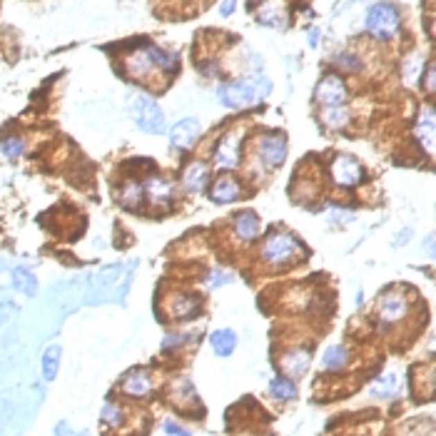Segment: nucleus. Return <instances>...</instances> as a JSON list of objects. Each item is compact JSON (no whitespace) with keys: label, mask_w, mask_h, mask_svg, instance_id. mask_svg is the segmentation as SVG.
<instances>
[{"label":"nucleus","mask_w":436,"mask_h":436,"mask_svg":"<svg viewBox=\"0 0 436 436\" xmlns=\"http://www.w3.org/2000/svg\"><path fill=\"white\" fill-rule=\"evenodd\" d=\"M272 93V82L264 75H255L252 80H235L224 82L217 87V100L230 110H247V107L257 105L262 98H267Z\"/></svg>","instance_id":"nucleus-1"},{"label":"nucleus","mask_w":436,"mask_h":436,"mask_svg":"<svg viewBox=\"0 0 436 436\" xmlns=\"http://www.w3.org/2000/svg\"><path fill=\"white\" fill-rule=\"evenodd\" d=\"M302 255H305V247L299 244L297 237L284 230L269 232L260 249V260L264 262L267 267H274V269L289 267V264L302 260Z\"/></svg>","instance_id":"nucleus-2"},{"label":"nucleus","mask_w":436,"mask_h":436,"mask_svg":"<svg viewBox=\"0 0 436 436\" xmlns=\"http://www.w3.org/2000/svg\"><path fill=\"white\" fill-rule=\"evenodd\" d=\"M364 28L372 33L379 43H389L401 30V15L392 3H374L369 8L367 18H364Z\"/></svg>","instance_id":"nucleus-3"},{"label":"nucleus","mask_w":436,"mask_h":436,"mask_svg":"<svg viewBox=\"0 0 436 436\" xmlns=\"http://www.w3.org/2000/svg\"><path fill=\"white\" fill-rule=\"evenodd\" d=\"M287 157V137L282 132H269V135H262L257 140L255 147V172L264 174L277 170L284 162Z\"/></svg>","instance_id":"nucleus-4"},{"label":"nucleus","mask_w":436,"mask_h":436,"mask_svg":"<svg viewBox=\"0 0 436 436\" xmlns=\"http://www.w3.org/2000/svg\"><path fill=\"white\" fill-rule=\"evenodd\" d=\"M130 115L137 127L143 132H147V135H160V132H165V127H167L162 107L157 105L155 100L143 93L130 98Z\"/></svg>","instance_id":"nucleus-5"},{"label":"nucleus","mask_w":436,"mask_h":436,"mask_svg":"<svg viewBox=\"0 0 436 436\" xmlns=\"http://www.w3.org/2000/svg\"><path fill=\"white\" fill-rule=\"evenodd\" d=\"M409 314V299L401 292H389L379 299L376 305V319H379V329L386 331L394 324L404 322Z\"/></svg>","instance_id":"nucleus-6"},{"label":"nucleus","mask_w":436,"mask_h":436,"mask_svg":"<svg viewBox=\"0 0 436 436\" xmlns=\"http://www.w3.org/2000/svg\"><path fill=\"white\" fill-rule=\"evenodd\" d=\"M329 174L334 185H339L342 190H352L364 180V170H361L359 160L352 155H336L329 165Z\"/></svg>","instance_id":"nucleus-7"},{"label":"nucleus","mask_w":436,"mask_h":436,"mask_svg":"<svg viewBox=\"0 0 436 436\" xmlns=\"http://www.w3.org/2000/svg\"><path fill=\"white\" fill-rule=\"evenodd\" d=\"M314 100L324 107L344 105V100H347V85H344V80L339 75H324L322 80H319L317 90H314Z\"/></svg>","instance_id":"nucleus-8"},{"label":"nucleus","mask_w":436,"mask_h":436,"mask_svg":"<svg viewBox=\"0 0 436 436\" xmlns=\"http://www.w3.org/2000/svg\"><path fill=\"white\" fill-rule=\"evenodd\" d=\"M239 147H242L239 135H237V132H224V135L219 137L217 149H215V165L222 170H235L237 165H239V160H242Z\"/></svg>","instance_id":"nucleus-9"},{"label":"nucleus","mask_w":436,"mask_h":436,"mask_svg":"<svg viewBox=\"0 0 436 436\" xmlns=\"http://www.w3.org/2000/svg\"><path fill=\"white\" fill-rule=\"evenodd\" d=\"M260 232H262V219L257 212L244 210L239 215H235V219H232V235H235L237 242L249 244L252 239L260 237Z\"/></svg>","instance_id":"nucleus-10"},{"label":"nucleus","mask_w":436,"mask_h":436,"mask_svg":"<svg viewBox=\"0 0 436 436\" xmlns=\"http://www.w3.org/2000/svg\"><path fill=\"white\" fill-rule=\"evenodd\" d=\"M199 132H202V125H199L197 118H185L174 125L170 130V145L174 149H190L194 143H197Z\"/></svg>","instance_id":"nucleus-11"},{"label":"nucleus","mask_w":436,"mask_h":436,"mask_svg":"<svg viewBox=\"0 0 436 436\" xmlns=\"http://www.w3.org/2000/svg\"><path fill=\"white\" fill-rule=\"evenodd\" d=\"M210 197L217 205H232V202H237V199L242 197V185L235 177H230V174H222V177H217V180L212 182Z\"/></svg>","instance_id":"nucleus-12"},{"label":"nucleus","mask_w":436,"mask_h":436,"mask_svg":"<svg viewBox=\"0 0 436 436\" xmlns=\"http://www.w3.org/2000/svg\"><path fill=\"white\" fill-rule=\"evenodd\" d=\"M155 389V381L149 376V372H143V369H135L125 376L122 381V394L125 397H132V399H145L152 394Z\"/></svg>","instance_id":"nucleus-13"},{"label":"nucleus","mask_w":436,"mask_h":436,"mask_svg":"<svg viewBox=\"0 0 436 436\" xmlns=\"http://www.w3.org/2000/svg\"><path fill=\"white\" fill-rule=\"evenodd\" d=\"M125 70H127V75H130L132 80L143 82V78H147V75L155 70V65H152V55H149V45L130 53L127 60H125Z\"/></svg>","instance_id":"nucleus-14"},{"label":"nucleus","mask_w":436,"mask_h":436,"mask_svg":"<svg viewBox=\"0 0 436 436\" xmlns=\"http://www.w3.org/2000/svg\"><path fill=\"white\" fill-rule=\"evenodd\" d=\"M202 309V302L194 294H182V297L170 299V314L174 322H192Z\"/></svg>","instance_id":"nucleus-15"},{"label":"nucleus","mask_w":436,"mask_h":436,"mask_svg":"<svg viewBox=\"0 0 436 436\" xmlns=\"http://www.w3.org/2000/svg\"><path fill=\"white\" fill-rule=\"evenodd\" d=\"M282 369L287 372L289 379H299V376H305L307 369H309V352L302 349V347L284 352V354H282Z\"/></svg>","instance_id":"nucleus-16"},{"label":"nucleus","mask_w":436,"mask_h":436,"mask_svg":"<svg viewBox=\"0 0 436 436\" xmlns=\"http://www.w3.org/2000/svg\"><path fill=\"white\" fill-rule=\"evenodd\" d=\"M143 194L155 205H170L174 197L172 182L165 177H149L147 182H143Z\"/></svg>","instance_id":"nucleus-17"},{"label":"nucleus","mask_w":436,"mask_h":436,"mask_svg":"<svg viewBox=\"0 0 436 436\" xmlns=\"http://www.w3.org/2000/svg\"><path fill=\"white\" fill-rule=\"evenodd\" d=\"M207 180H210V167L202 162H192L182 174V187L187 192H202L207 187Z\"/></svg>","instance_id":"nucleus-18"},{"label":"nucleus","mask_w":436,"mask_h":436,"mask_svg":"<svg viewBox=\"0 0 436 436\" xmlns=\"http://www.w3.org/2000/svg\"><path fill=\"white\" fill-rule=\"evenodd\" d=\"M347 364H349V349L344 344H331V347L324 349L322 367L327 372H342Z\"/></svg>","instance_id":"nucleus-19"},{"label":"nucleus","mask_w":436,"mask_h":436,"mask_svg":"<svg viewBox=\"0 0 436 436\" xmlns=\"http://www.w3.org/2000/svg\"><path fill=\"white\" fill-rule=\"evenodd\" d=\"M149 55H152V65L162 73L174 75L180 70V55L177 53H170L165 48H157V45H149Z\"/></svg>","instance_id":"nucleus-20"},{"label":"nucleus","mask_w":436,"mask_h":436,"mask_svg":"<svg viewBox=\"0 0 436 436\" xmlns=\"http://www.w3.org/2000/svg\"><path fill=\"white\" fill-rule=\"evenodd\" d=\"M210 344H212V352L217 356H230L237 349V334L232 329H217V331H212Z\"/></svg>","instance_id":"nucleus-21"},{"label":"nucleus","mask_w":436,"mask_h":436,"mask_svg":"<svg viewBox=\"0 0 436 436\" xmlns=\"http://www.w3.org/2000/svg\"><path fill=\"white\" fill-rule=\"evenodd\" d=\"M12 287H15V292H20L23 297H33V294L37 292L35 274L28 267H15L12 269Z\"/></svg>","instance_id":"nucleus-22"},{"label":"nucleus","mask_w":436,"mask_h":436,"mask_svg":"<svg viewBox=\"0 0 436 436\" xmlns=\"http://www.w3.org/2000/svg\"><path fill=\"white\" fill-rule=\"evenodd\" d=\"M60 356H62V349L57 344L48 347L43 352V359H40V369H43V379L45 381H53L57 376V369H60Z\"/></svg>","instance_id":"nucleus-23"},{"label":"nucleus","mask_w":436,"mask_h":436,"mask_svg":"<svg viewBox=\"0 0 436 436\" xmlns=\"http://www.w3.org/2000/svg\"><path fill=\"white\" fill-rule=\"evenodd\" d=\"M269 394L277 401H294L297 399V384L289 376H277V379L269 381Z\"/></svg>","instance_id":"nucleus-24"},{"label":"nucleus","mask_w":436,"mask_h":436,"mask_svg":"<svg viewBox=\"0 0 436 436\" xmlns=\"http://www.w3.org/2000/svg\"><path fill=\"white\" fill-rule=\"evenodd\" d=\"M399 389V379L397 374H384V376H379V379H374V384L369 386V397L374 399H389L394 397Z\"/></svg>","instance_id":"nucleus-25"},{"label":"nucleus","mask_w":436,"mask_h":436,"mask_svg":"<svg viewBox=\"0 0 436 436\" xmlns=\"http://www.w3.org/2000/svg\"><path fill=\"white\" fill-rule=\"evenodd\" d=\"M25 149H28V145H25V140L20 135L0 137V155L6 160H20L25 155Z\"/></svg>","instance_id":"nucleus-26"},{"label":"nucleus","mask_w":436,"mask_h":436,"mask_svg":"<svg viewBox=\"0 0 436 436\" xmlns=\"http://www.w3.org/2000/svg\"><path fill=\"white\" fill-rule=\"evenodd\" d=\"M417 132L424 140V145H426V149L431 152V149H434V107H426V110L419 115Z\"/></svg>","instance_id":"nucleus-27"},{"label":"nucleus","mask_w":436,"mask_h":436,"mask_svg":"<svg viewBox=\"0 0 436 436\" xmlns=\"http://www.w3.org/2000/svg\"><path fill=\"white\" fill-rule=\"evenodd\" d=\"M322 122L327 125V127H331V130H339V127H344V125H349V110L342 105L336 107H327L322 115Z\"/></svg>","instance_id":"nucleus-28"},{"label":"nucleus","mask_w":436,"mask_h":436,"mask_svg":"<svg viewBox=\"0 0 436 436\" xmlns=\"http://www.w3.org/2000/svg\"><path fill=\"white\" fill-rule=\"evenodd\" d=\"M334 65L339 70H344V73H359L361 68H364V60H361V55H356V53H339V55L334 57Z\"/></svg>","instance_id":"nucleus-29"},{"label":"nucleus","mask_w":436,"mask_h":436,"mask_svg":"<svg viewBox=\"0 0 436 436\" xmlns=\"http://www.w3.org/2000/svg\"><path fill=\"white\" fill-rule=\"evenodd\" d=\"M100 419H102V424H107V426H112V429H118V426H122V421H125V411H122V406L107 401V404L102 406V411H100Z\"/></svg>","instance_id":"nucleus-30"},{"label":"nucleus","mask_w":436,"mask_h":436,"mask_svg":"<svg viewBox=\"0 0 436 436\" xmlns=\"http://www.w3.org/2000/svg\"><path fill=\"white\" fill-rule=\"evenodd\" d=\"M232 282V274L230 272H224V269H215V272L210 274V280H207V287H219V284H230Z\"/></svg>","instance_id":"nucleus-31"},{"label":"nucleus","mask_w":436,"mask_h":436,"mask_svg":"<svg viewBox=\"0 0 436 436\" xmlns=\"http://www.w3.org/2000/svg\"><path fill=\"white\" fill-rule=\"evenodd\" d=\"M187 342V334H170L167 339H162V352H172V349L182 347Z\"/></svg>","instance_id":"nucleus-32"},{"label":"nucleus","mask_w":436,"mask_h":436,"mask_svg":"<svg viewBox=\"0 0 436 436\" xmlns=\"http://www.w3.org/2000/svg\"><path fill=\"white\" fill-rule=\"evenodd\" d=\"M162 431L167 436H192L187 429H182L180 424H174V421H162Z\"/></svg>","instance_id":"nucleus-33"},{"label":"nucleus","mask_w":436,"mask_h":436,"mask_svg":"<svg viewBox=\"0 0 436 436\" xmlns=\"http://www.w3.org/2000/svg\"><path fill=\"white\" fill-rule=\"evenodd\" d=\"M235 6H237V0H224L222 6H219V15H222V18H230L232 12H235Z\"/></svg>","instance_id":"nucleus-34"},{"label":"nucleus","mask_w":436,"mask_h":436,"mask_svg":"<svg viewBox=\"0 0 436 436\" xmlns=\"http://www.w3.org/2000/svg\"><path fill=\"white\" fill-rule=\"evenodd\" d=\"M426 90L434 93V65L429 62V68H426Z\"/></svg>","instance_id":"nucleus-35"},{"label":"nucleus","mask_w":436,"mask_h":436,"mask_svg":"<svg viewBox=\"0 0 436 436\" xmlns=\"http://www.w3.org/2000/svg\"><path fill=\"white\" fill-rule=\"evenodd\" d=\"M55 434H57V436H78L75 431H70V426H68L65 421L57 424V426H55Z\"/></svg>","instance_id":"nucleus-36"}]
</instances>
